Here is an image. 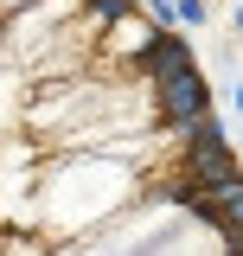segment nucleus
I'll return each instance as SVG.
<instances>
[{
    "mask_svg": "<svg viewBox=\"0 0 243 256\" xmlns=\"http://www.w3.org/2000/svg\"><path fill=\"white\" fill-rule=\"evenodd\" d=\"M0 256H243V166L141 0H0Z\"/></svg>",
    "mask_w": 243,
    "mask_h": 256,
    "instance_id": "nucleus-1",
    "label": "nucleus"
}]
</instances>
